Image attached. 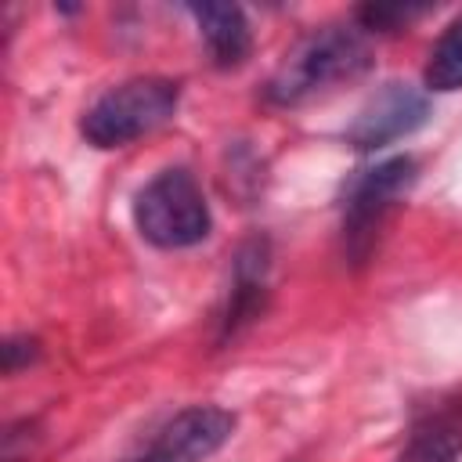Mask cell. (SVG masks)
Instances as JSON below:
<instances>
[{
  "label": "cell",
  "mask_w": 462,
  "mask_h": 462,
  "mask_svg": "<svg viewBox=\"0 0 462 462\" xmlns=\"http://www.w3.org/2000/svg\"><path fill=\"white\" fill-rule=\"evenodd\" d=\"M372 65L368 43H365V29L354 25H321L314 32H307L292 51H285L282 65L271 72L263 97L267 105L278 108H292L314 94H321L332 83L354 79Z\"/></svg>",
  "instance_id": "cell-1"
},
{
  "label": "cell",
  "mask_w": 462,
  "mask_h": 462,
  "mask_svg": "<svg viewBox=\"0 0 462 462\" xmlns=\"http://www.w3.org/2000/svg\"><path fill=\"white\" fill-rule=\"evenodd\" d=\"M415 180H419V162L411 155H393L375 166L354 170L346 177L339 195V238H343V256L354 267L372 260L390 213L408 199Z\"/></svg>",
  "instance_id": "cell-2"
},
{
  "label": "cell",
  "mask_w": 462,
  "mask_h": 462,
  "mask_svg": "<svg viewBox=\"0 0 462 462\" xmlns=\"http://www.w3.org/2000/svg\"><path fill=\"white\" fill-rule=\"evenodd\" d=\"M180 101V83L166 76H137L105 90L79 119V134L94 148H123L162 126Z\"/></svg>",
  "instance_id": "cell-3"
},
{
  "label": "cell",
  "mask_w": 462,
  "mask_h": 462,
  "mask_svg": "<svg viewBox=\"0 0 462 462\" xmlns=\"http://www.w3.org/2000/svg\"><path fill=\"white\" fill-rule=\"evenodd\" d=\"M134 224L155 249H188L209 235L213 217L195 173H188L184 166H170L137 188Z\"/></svg>",
  "instance_id": "cell-4"
},
{
  "label": "cell",
  "mask_w": 462,
  "mask_h": 462,
  "mask_svg": "<svg viewBox=\"0 0 462 462\" xmlns=\"http://www.w3.org/2000/svg\"><path fill=\"white\" fill-rule=\"evenodd\" d=\"M235 433V411L220 404H191L170 415L152 440L123 462H206Z\"/></svg>",
  "instance_id": "cell-5"
},
{
  "label": "cell",
  "mask_w": 462,
  "mask_h": 462,
  "mask_svg": "<svg viewBox=\"0 0 462 462\" xmlns=\"http://www.w3.org/2000/svg\"><path fill=\"white\" fill-rule=\"evenodd\" d=\"M426 119H430L426 90L415 83H404V79H390L361 105V112L343 130V141L357 152H375V148H386V144L415 134Z\"/></svg>",
  "instance_id": "cell-6"
},
{
  "label": "cell",
  "mask_w": 462,
  "mask_h": 462,
  "mask_svg": "<svg viewBox=\"0 0 462 462\" xmlns=\"http://www.w3.org/2000/svg\"><path fill=\"white\" fill-rule=\"evenodd\" d=\"M267 274H271V245H267L263 235H253L235 253L227 303L217 318V343L235 339L242 328H249L263 314V307H267Z\"/></svg>",
  "instance_id": "cell-7"
},
{
  "label": "cell",
  "mask_w": 462,
  "mask_h": 462,
  "mask_svg": "<svg viewBox=\"0 0 462 462\" xmlns=\"http://www.w3.org/2000/svg\"><path fill=\"white\" fill-rule=\"evenodd\" d=\"M188 14L199 25V36L217 69H238L253 51V32L238 4H191Z\"/></svg>",
  "instance_id": "cell-8"
},
{
  "label": "cell",
  "mask_w": 462,
  "mask_h": 462,
  "mask_svg": "<svg viewBox=\"0 0 462 462\" xmlns=\"http://www.w3.org/2000/svg\"><path fill=\"white\" fill-rule=\"evenodd\" d=\"M458 455H462V408L437 404L411 422L397 462H458Z\"/></svg>",
  "instance_id": "cell-9"
},
{
  "label": "cell",
  "mask_w": 462,
  "mask_h": 462,
  "mask_svg": "<svg viewBox=\"0 0 462 462\" xmlns=\"http://www.w3.org/2000/svg\"><path fill=\"white\" fill-rule=\"evenodd\" d=\"M422 83L426 90H462V14H455L448 22V29L440 32V40L430 51V61L422 69Z\"/></svg>",
  "instance_id": "cell-10"
},
{
  "label": "cell",
  "mask_w": 462,
  "mask_h": 462,
  "mask_svg": "<svg viewBox=\"0 0 462 462\" xmlns=\"http://www.w3.org/2000/svg\"><path fill=\"white\" fill-rule=\"evenodd\" d=\"M426 7H411V4H365L357 7V25L365 32H393L401 25H408L411 18H419Z\"/></svg>",
  "instance_id": "cell-11"
},
{
  "label": "cell",
  "mask_w": 462,
  "mask_h": 462,
  "mask_svg": "<svg viewBox=\"0 0 462 462\" xmlns=\"http://www.w3.org/2000/svg\"><path fill=\"white\" fill-rule=\"evenodd\" d=\"M36 354H40V339L36 336H7L4 339V346H0V357H4V372L7 375H14L18 368H25V365H32L36 361Z\"/></svg>",
  "instance_id": "cell-12"
}]
</instances>
